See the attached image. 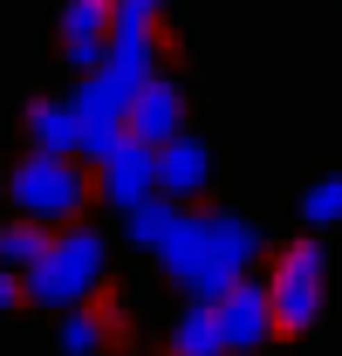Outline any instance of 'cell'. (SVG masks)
Masks as SVG:
<instances>
[{
	"mask_svg": "<svg viewBox=\"0 0 342 356\" xmlns=\"http://www.w3.org/2000/svg\"><path fill=\"white\" fill-rule=\"evenodd\" d=\"M267 295H274V329H281V336H301V329H315V315H322V295H329V254H322V240H295V247L274 261V281H267Z\"/></svg>",
	"mask_w": 342,
	"mask_h": 356,
	"instance_id": "cell-4",
	"label": "cell"
},
{
	"mask_svg": "<svg viewBox=\"0 0 342 356\" xmlns=\"http://www.w3.org/2000/svg\"><path fill=\"white\" fill-rule=\"evenodd\" d=\"M14 206L28 213V220L42 226H62L76 220L89 206V178L76 158H62V151H28L21 158V172H14Z\"/></svg>",
	"mask_w": 342,
	"mask_h": 356,
	"instance_id": "cell-3",
	"label": "cell"
},
{
	"mask_svg": "<svg viewBox=\"0 0 342 356\" xmlns=\"http://www.w3.org/2000/svg\"><path fill=\"white\" fill-rule=\"evenodd\" d=\"M130 137L137 144H171V137H185V96H178V83H165V76H151V83L130 96Z\"/></svg>",
	"mask_w": 342,
	"mask_h": 356,
	"instance_id": "cell-7",
	"label": "cell"
},
{
	"mask_svg": "<svg viewBox=\"0 0 342 356\" xmlns=\"http://www.w3.org/2000/svg\"><path fill=\"white\" fill-rule=\"evenodd\" d=\"M62 350H69V356H96V350H103V315L69 309V322H62Z\"/></svg>",
	"mask_w": 342,
	"mask_h": 356,
	"instance_id": "cell-13",
	"label": "cell"
},
{
	"mask_svg": "<svg viewBox=\"0 0 342 356\" xmlns=\"http://www.w3.org/2000/svg\"><path fill=\"white\" fill-rule=\"evenodd\" d=\"M171 356H233L213 302H192V309L178 315V329H171Z\"/></svg>",
	"mask_w": 342,
	"mask_h": 356,
	"instance_id": "cell-10",
	"label": "cell"
},
{
	"mask_svg": "<svg viewBox=\"0 0 342 356\" xmlns=\"http://www.w3.org/2000/svg\"><path fill=\"white\" fill-rule=\"evenodd\" d=\"M48 240H55V233H48L42 220H28V213H21L14 226H0V267H21V274H28V267L48 254Z\"/></svg>",
	"mask_w": 342,
	"mask_h": 356,
	"instance_id": "cell-12",
	"label": "cell"
},
{
	"mask_svg": "<svg viewBox=\"0 0 342 356\" xmlns=\"http://www.w3.org/2000/svg\"><path fill=\"white\" fill-rule=\"evenodd\" d=\"M21 295H28V281H14V267H0V315L14 309V302H21Z\"/></svg>",
	"mask_w": 342,
	"mask_h": 356,
	"instance_id": "cell-17",
	"label": "cell"
},
{
	"mask_svg": "<svg viewBox=\"0 0 342 356\" xmlns=\"http://www.w3.org/2000/svg\"><path fill=\"white\" fill-rule=\"evenodd\" d=\"M62 55H69V69L96 76V69H103V55H110V35H62Z\"/></svg>",
	"mask_w": 342,
	"mask_h": 356,
	"instance_id": "cell-15",
	"label": "cell"
},
{
	"mask_svg": "<svg viewBox=\"0 0 342 356\" xmlns=\"http://www.w3.org/2000/svg\"><path fill=\"white\" fill-rule=\"evenodd\" d=\"M151 192H158V151L137 144V137H124V144L103 158V199H110L117 213H137Z\"/></svg>",
	"mask_w": 342,
	"mask_h": 356,
	"instance_id": "cell-6",
	"label": "cell"
},
{
	"mask_svg": "<svg viewBox=\"0 0 342 356\" xmlns=\"http://www.w3.org/2000/svg\"><path fill=\"white\" fill-rule=\"evenodd\" d=\"M158 14H165V0H117V28H158Z\"/></svg>",
	"mask_w": 342,
	"mask_h": 356,
	"instance_id": "cell-16",
	"label": "cell"
},
{
	"mask_svg": "<svg viewBox=\"0 0 342 356\" xmlns=\"http://www.w3.org/2000/svg\"><path fill=\"white\" fill-rule=\"evenodd\" d=\"M301 213H308V226H336V220H342V172L322 178V185L301 199Z\"/></svg>",
	"mask_w": 342,
	"mask_h": 356,
	"instance_id": "cell-14",
	"label": "cell"
},
{
	"mask_svg": "<svg viewBox=\"0 0 342 356\" xmlns=\"http://www.w3.org/2000/svg\"><path fill=\"white\" fill-rule=\"evenodd\" d=\"M254 254H260V233L240 213H185L171 226V240L158 247L165 274L199 302H219L233 281H247Z\"/></svg>",
	"mask_w": 342,
	"mask_h": 356,
	"instance_id": "cell-1",
	"label": "cell"
},
{
	"mask_svg": "<svg viewBox=\"0 0 342 356\" xmlns=\"http://www.w3.org/2000/svg\"><path fill=\"white\" fill-rule=\"evenodd\" d=\"M213 309H219V329H226V350L233 356H254L267 336H281V329H274V295H267L260 281H233Z\"/></svg>",
	"mask_w": 342,
	"mask_h": 356,
	"instance_id": "cell-5",
	"label": "cell"
},
{
	"mask_svg": "<svg viewBox=\"0 0 342 356\" xmlns=\"http://www.w3.org/2000/svg\"><path fill=\"white\" fill-rule=\"evenodd\" d=\"M213 185V151L199 144V137H171V144H158V192L165 199H199Z\"/></svg>",
	"mask_w": 342,
	"mask_h": 356,
	"instance_id": "cell-8",
	"label": "cell"
},
{
	"mask_svg": "<svg viewBox=\"0 0 342 356\" xmlns=\"http://www.w3.org/2000/svg\"><path fill=\"white\" fill-rule=\"evenodd\" d=\"M28 137H35V151L76 158V151H83V117H76V103H28Z\"/></svg>",
	"mask_w": 342,
	"mask_h": 356,
	"instance_id": "cell-9",
	"label": "cell"
},
{
	"mask_svg": "<svg viewBox=\"0 0 342 356\" xmlns=\"http://www.w3.org/2000/svg\"><path fill=\"white\" fill-rule=\"evenodd\" d=\"M178 220H185V206H178V199H165V192H151V199L130 213V240H137L144 254H158V247L171 240V226H178Z\"/></svg>",
	"mask_w": 342,
	"mask_h": 356,
	"instance_id": "cell-11",
	"label": "cell"
},
{
	"mask_svg": "<svg viewBox=\"0 0 342 356\" xmlns=\"http://www.w3.org/2000/svg\"><path fill=\"white\" fill-rule=\"evenodd\" d=\"M103 267H110L103 240L89 226H69V233L48 240L42 261L28 267V302H42V309H83V302H96Z\"/></svg>",
	"mask_w": 342,
	"mask_h": 356,
	"instance_id": "cell-2",
	"label": "cell"
}]
</instances>
